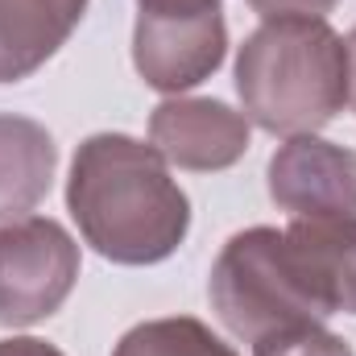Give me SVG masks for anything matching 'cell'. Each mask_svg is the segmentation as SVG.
Here are the masks:
<instances>
[{"label":"cell","instance_id":"obj_9","mask_svg":"<svg viewBox=\"0 0 356 356\" xmlns=\"http://www.w3.org/2000/svg\"><path fill=\"white\" fill-rule=\"evenodd\" d=\"M88 0H0V83L42 71L79 29Z\"/></svg>","mask_w":356,"mask_h":356},{"label":"cell","instance_id":"obj_8","mask_svg":"<svg viewBox=\"0 0 356 356\" xmlns=\"http://www.w3.org/2000/svg\"><path fill=\"white\" fill-rule=\"evenodd\" d=\"M149 145L178 170H228L249 154V116L224 99L170 95L149 112Z\"/></svg>","mask_w":356,"mask_h":356},{"label":"cell","instance_id":"obj_16","mask_svg":"<svg viewBox=\"0 0 356 356\" xmlns=\"http://www.w3.org/2000/svg\"><path fill=\"white\" fill-rule=\"evenodd\" d=\"M137 4H220V0H137Z\"/></svg>","mask_w":356,"mask_h":356},{"label":"cell","instance_id":"obj_10","mask_svg":"<svg viewBox=\"0 0 356 356\" xmlns=\"http://www.w3.org/2000/svg\"><path fill=\"white\" fill-rule=\"evenodd\" d=\"M58 145L46 124L0 112V228L25 220L54 182Z\"/></svg>","mask_w":356,"mask_h":356},{"label":"cell","instance_id":"obj_5","mask_svg":"<svg viewBox=\"0 0 356 356\" xmlns=\"http://www.w3.org/2000/svg\"><path fill=\"white\" fill-rule=\"evenodd\" d=\"M228 25L220 4H141L133 25V67L145 88L178 95L220 71Z\"/></svg>","mask_w":356,"mask_h":356},{"label":"cell","instance_id":"obj_15","mask_svg":"<svg viewBox=\"0 0 356 356\" xmlns=\"http://www.w3.org/2000/svg\"><path fill=\"white\" fill-rule=\"evenodd\" d=\"M344 46H348V108H356V25Z\"/></svg>","mask_w":356,"mask_h":356},{"label":"cell","instance_id":"obj_1","mask_svg":"<svg viewBox=\"0 0 356 356\" xmlns=\"http://www.w3.org/2000/svg\"><path fill=\"white\" fill-rule=\"evenodd\" d=\"M67 211L116 266H158L191 232V199L170 178V162L129 133H91L75 149Z\"/></svg>","mask_w":356,"mask_h":356},{"label":"cell","instance_id":"obj_13","mask_svg":"<svg viewBox=\"0 0 356 356\" xmlns=\"http://www.w3.org/2000/svg\"><path fill=\"white\" fill-rule=\"evenodd\" d=\"M261 17H327L340 0H245Z\"/></svg>","mask_w":356,"mask_h":356},{"label":"cell","instance_id":"obj_7","mask_svg":"<svg viewBox=\"0 0 356 356\" xmlns=\"http://www.w3.org/2000/svg\"><path fill=\"white\" fill-rule=\"evenodd\" d=\"M282 257L319 323L327 315H356V216L290 220L282 228Z\"/></svg>","mask_w":356,"mask_h":356},{"label":"cell","instance_id":"obj_4","mask_svg":"<svg viewBox=\"0 0 356 356\" xmlns=\"http://www.w3.org/2000/svg\"><path fill=\"white\" fill-rule=\"evenodd\" d=\"M79 282V245L50 216L0 228V323L29 327L50 319Z\"/></svg>","mask_w":356,"mask_h":356},{"label":"cell","instance_id":"obj_11","mask_svg":"<svg viewBox=\"0 0 356 356\" xmlns=\"http://www.w3.org/2000/svg\"><path fill=\"white\" fill-rule=\"evenodd\" d=\"M112 356H236L203 319L170 315V319H145L120 336Z\"/></svg>","mask_w":356,"mask_h":356},{"label":"cell","instance_id":"obj_2","mask_svg":"<svg viewBox=\"0 0 356 356\" xmlns=\"http://www.w3.org/2000/svg\"><path fill=\"white\" fill-rule=\"evenodd\" d=\"M236 95L273 137L319 133L348 108V46L327 17H269L236 50Z\"/></svg>","mask_w":356,"mask_h":356},{"label":"cell","instance_id":"obj_14","mask_svg":"<svg viewBox=\"0 0 356 356\" xmlns=\"http://www.w3.org/2000/svg\"><path fill=\"white\" fill-rule=\"evenodd\" d=\"M0 356H67V353L38 340V336H8V340H0Z\"/></svg>","mask_w":356,"mask_h":356},{"label":"cell","instance_id":"obj_12","mask_svg":"<svg viewBox=\"0 0 356 356\" xmlns=\"http://www.w3.org/2000/svg\"><path fill=\"white\" fill-rule=\"evenodd\" d=\"M253 356H356L353 344L336 332H327L323 323H290L261 336L253 344Z\"/></svg>","mask_w":356,"mask_h":356},{"label":"cell","instance_id":"obj_3","mask_svg":"<svg viewBox=\"0 0 356 356\" xmlns=\"http://www.w3.org/2000/svg\"><path fill=\"white\" fill-rule=\"evenodd\" d=\"M207 298L220 323L245 344H257L277 327L315 319L290 282V269L282 257V228L269 224L228 236L207 277Z\"/></svg>","mask_w":356,"mask_h":356},{"label":"cell","instance_id":"obj_6","mask_svg":"<svg viewBox=\"0 0 356 356\" xmlns=\"http://www.w3.org/2000/svg\"><path fill=\"white\" fill-rule=\"evenodd\" d=\"M269 199L294 220L356 216V149L323 141L315 133L286 137L269 158Z\"/></svg>","mask_w":356,"mask_h":356}]
</instances>
